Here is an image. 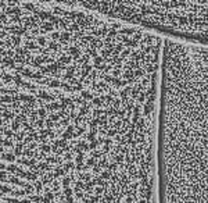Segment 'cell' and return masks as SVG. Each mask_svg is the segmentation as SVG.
Masks as SVG:
<instances>
[{"label":"cell","mask_w":208,"mask_h":203,"mask_svg":"<svg viewBox=\"0 0 208 203\" xmlns=\"http://www.w3.org/2000/svg\"><path fill=\"white\" fill-rule=\"evenodd\" d=\"M50 93L0 98V203H22L49 121Z\"/></svg>","instance_id":"cell-1"},{"label":"cell","mask_w":208,"mask_h":203,"mask_svg":"<svg viewBox=\"0 0 208 203\" xmlns=\"http://www.w3.org/2000/svg\"><path fill=\"white\" fill-rule=\"evenodd\" d=\"M158 152L160 203H208V122L171 135Z\"/></svg>","instance_id":"cell-2"}]
</instances>
